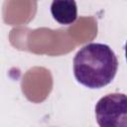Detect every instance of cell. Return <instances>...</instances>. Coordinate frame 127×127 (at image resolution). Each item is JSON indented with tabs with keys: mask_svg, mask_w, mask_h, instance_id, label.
<instances>
[{
	"mask_svg": "<svg viewBox=\"0 0 127 127\" xmlns=\"http://www.w3.org/2000/svg\"><path fill=\"white\" fill-rule=\"evenodd\" d=\"M118 60L111 48L104 44L90 43L83 46L73 58L76 80L88 88H101L116 75Z\"/></svg>",
	"mask_w": 127,
	"mask_h": 127,
	"instance_id": "obj_1",
	"label": "cell"
},
{
	"mask_svg": "<svg viewBox=\"0 0 127 127\" xmlns=\"http://www.w3.org/2000/svg\"><path fill=\"white\" fill-rule=\"evenodd\" d=\"M96 121L101 127H127V95L110 93L95 105Z\"/></svg>",
	"mask_w": 127,
	"mask_h": 127,
	"instance_id": "obj_2",
	"label": "cell"
},
{
	"mask_svg": "<svg viewBox=\"0 0 127 127\" xmlns=\"http://www.w3.org/2000/svg\"><path fill=\"white\" fill-rule=\"evenodd\" d=\"M53 18L62 25H70L77 18L75 0H53L51 5Z\"/></svg>",
	"mask_w": 127,
	"mask_h": 127,
	"instance_id": "obj_3",
	"label": "cell"
},
{
	"mask_svg": "<svg viewBox=\"0 0 127 127\" xmlns=\"http://www.w3.org/2000/svg\"><path fill=\"white\" fill-rule=\"evenodd\" d=\"M125 57H126V61H127V42L125 44Z\"/></svg>",
	"mask_w": 127,
	"mask_h": 127,
	"instance_id": "obj_4",
	"label": "cell"
}]
</instances>
